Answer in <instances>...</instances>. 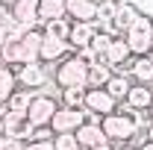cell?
I'll return each mask as SVG.
<instances>
[{
	"label": "cell",
	"mask_w": 153,
	"mask_h": 150,
	"mask_svg": "<svg viewBox=\"0 0 153 150\" xmlns=\"http://www.w3.org/2000/svg\"><path fill=\"white\" fill-rule=\"evenodd\" d=\"M0 9H3V6H0Z\"/></svg>",
	"instance_id": "cell-40"
},
{
	"label": "cell",
	"mask_w": 153,
	"mask_h": 150,
	"mask_svg": "<svg viewBox=\"0 0 153 150\" xmlns=\"http://www.w3.org/2000/svg\"><path fill=\"white\" fill-rule=\"evenodd\" d=\"M74 135H76V141H79L82 150H91V147H97V144H106V141H109L106 132H103V127H100L97 121H88V118L74 130Z\"/></svg>",
	"instance_id": "cell-8"
},
{
	"label": "cell",
	"mask_w": 153,
	"mask_h": 150,
	"mask_svg": "<svg viewBox=\"0 0 153 150\" xmlns=\"http://www.w3.org/2000/svg\"><path fill=\"white\" fill-rule=\"evenodd\" d=\"M141 12H138V6L130 3V0H124V3H118L115 6V15H112V33L115 36H124L130 27H133V21L138 18Z\"/></svg>",
	"instance_id": "cell-9"
},
{
	"label": "cell",
	"mask_w": 153,
	"mask_h": 150,
	"mask_svg": "<svg viewBox=\"0 0 153 150\" xmlns=\"http://www.w3.org/2000/svg\"><path fill=\"white\" fill-rule=\"evenodd\" d=\"M38 3H41V0H15V3L9 6V12H12L15 21H21L24 27L33 30L38 24Z\"/></svg>",
	"instance_id": "cell-12"
},
{
	"label": "cell",
	"mask_w": 153,
	"mask_h": 150,
	"mask_svg": "<svg viewBox=\"0 0 153 150\" xmlns=\"http://www.w3.org/2000/svg\"><path fill=\"white\" fill-rule=\"evenodd\" d=\"M100 127L106 132V138L115 141V144H127V141H133L138 135V127L133 121V106H127V103H121L115 112L103 115L100 118Z\"/></svg>",
	"instance_id": "cell-1"
},
{
	"label": "cell",
	"mask_w": 153,
	"mask_h": 150,
	"mask_svg": "<svg viewBox=\"0 0 153 150\" xmlns=\"http://www.w3.org/2000/svg\"><path fill=\"white\" fill-rule=\"evenodd\" d=\"M82 109L88 115H109L118 109V100H115L112 94L106 91V88H85V103H82Z\"/></svg>",
	"instance_id": "cell-6"
},
{
	"label": "cell",
	"mask_w": 153,
	"mask_h": 150,
	"mask_svg": "<svg viewBox=\"0 0 153 150\" xmlns=\"http://www.w3.org/2000/svg\"><path fill=\"white\" fill-rule=\"evenodd\" d=\"M12 3H15V0H0V6H6V9H9Z\"/></svg>",
	"instance_id": "cell-35"
},
{
	"label": "cell",
	"mask_w": 153,
	"mask_h": 150,
	"mask_svg": "<svg viewBox=\"0 0 153 150\" xmlns=\"http://www.w3.org/2000/svg\"><path fill=\"white\" fill-rule=\"evenodd\" d=\"M53 82H56L59 88H74V85L88 88V65L76 56V53L59 59L56 71H53Z\"/></svg>",
	"instance_id": "cell-2"
},
{
	"label": "cell",
	"mask_w": 153,
	"mask_h": 150,
	"mask_svg": "<svg viewBox=\"0 0 153 150\" xmlns=\"http://www.w3.org/2000/svg\"><path fill=\"white\" fill-rule=\"evenodd\" d=\"M106 3H124V0H106Z\"/></svg>",
	"instance_id": "cell-36"
},
{
	"label": "cell",
	"mask_w": 153,
	"mask_h": 150,
	"mask_svg": "<svg viewBox=\"0 0 153 150\" xmlns=\"http://www.w3.org/2000/svg\"><path fill=\"white\" fill-rule=\"evenodd\" d=\"M0 56H3V65H24V50H21V41H3L0 44Z\"/></svg>",
	"instance_id": "cell-24"
},
{
	"label": "cell",
	"mask_w": 153,
	"mask_h": 150,
	"mask_svg": "<svg viewBox=\"0 0 153 150\" xmlns=\"http://www.w3.org/2000/svg\"><path fill=\"white\" fill-rule=\"evenodd\" d=\"M147 112H150V115H153V100H150V109H147Z\"/></svg>",
	"instance_id": "cell-37"
},
{
	"label": "cell",
	"mask_w": 153,
	"mask_h": 150,
	"mask_svg": "<svg viewBox=\"0 0 153 150\" xmlns=\"http://www.w3.org/2000/svg\"><path fill=\"white\" fill-rule=\"evenodd\" d=\"M56 109H59V100L53 94H33L30 109H27V118L33 121V127H47V124L53 121Z\"/></svg>",
	"instance_id": "cell-5"
},
{
	"label": "cell",
	"mask_w": 153,
	"mask_h": 150,
	"mask_svg": "<svg viewBox=\"0 0 153 150\" xmlns=\"http://www.w3.org/2000/svg\"><path fill=\"white\" fill-rule=\"evenodd\" d=\"M41 33L47 38H59V41H68V33H71V18H56L41 24Z\"/></svg>",
	"instance_id": "cell-21"
},
{
	"label": "cell",
	"mask_w": 153,
	"mask_h": 150,
	"mask_svg": "<svg viewBox=\"0 0 153 150\" xmlns=\"http://www.w3.org/2000/svg\"><path fill=\"white\" fill-rule=\"evenodd\" d=\"M18 88V79H15V68L12 65H0V106L9 100V94Z\"/></svg>",
	"instance_id": "cell-22"
},
{
	"label": "cell",
	"mask_w": 153,
	"mask_h": 150,
	"mask_svg": "<svg viewBox=\"0 0 153 150\" xmlns=\"http://www.w3.org/2000/svg\"><path fill=\"white\" fill-rule=\"evenodd\" d=\"M33 88H15V91L9 94V100H6V109L9 112H21V115H27V109H30V100H33Z\"/></svg>",
	"instance_id": "cell-19"
},
{
	"label": "cell",
	"mask_w": 153,
	"mask_h": 150,
	"mask_svg": "<svg viewBox=\"0 0 153 150\" xmlns=\"http://www.w3.org/2000/svg\"><path fill=\"white\" fill-rule=\"evenodd\" d=\"M56 18H68L65 0H41L38 3V24H47V21H56Z\"/></svg>",
	"instance_id": "cell-17"
},
{
	"label": "cell",
	"mask_w": 153,
	"mask_h": 150,
	"mask_svg": "<svg viewBox=\"0 0 153 150\" xmlns=\"http://www.w3.org/2000/svg\"><path fill=\"white\" fill-rule=\"evenodd\" d=\"M130 85H133V79H130L127 74H121V71H118V74H112V76H109V82H106L103 88L112 94L118 103H124V100H127V91H130Z\"/></svg>",
	"instance_id": "cell-18"
},
{
	"label": "cell",
	"mask_w": 153,
	"mask_h": 150,
	"mask_svg": "<svg viewBox=\"0 0 153 150\" xmlns=\"http://www.w3.org/2000/svg\"><path fill=\"white\" fill-rule=\"evenodd\" d=\"M68 50H71V44L68 41H59V38H41V53H38V59L44 62V65H53V62H59V59L68 56Z\"/></svg>",
	"instance_id": "cell-14"
},
{
	"label": "cell",
	"mask_w": 153,
	"mask_h": 150,
	"mask_svg": "<svg viewBox=\"0 0 153 150\" xmlns=\"http://www.w3.org/2000/svg\"><path fill=\"white\" fill-rule=\"evenodd\" d=\"M79 150H82V147H79Z\"/></svg>",
	"instance_id": "cell-41"
},
{
	"label": "cell",
	"mask_w": 153,
	"mask_h": 150,
	"mask_svg": "<svg viewBox=\"0 0 153 150\" xmlns=\"http://www.w3.org/2000/svg\"><path fill=\"white\" fill-rule=\"evenodd\" d=\"M15 79H18L21 88H44L50 85V74H47V65L44 62H24L15 65Z\"/></svg>",
	"instance_id": "cell-4"
},
{
	"label": "cell",
	"mask_w": 153,
	"mask_h": 150,
	"mask_svg": "<svg viewBox=\"0 0 153 150\" xmlns=\"http://www.w3.org/2000/svg\"><path fill=\"white\" fill-rule=\"evenodd\" d=\"M94 21H71V33H68V44L79 50V47H88L91 36H94Z\"/></svg>",
	"instance_id": "cell-13"
},
{
	"label": "cell",
	"mask_w": 153,
	"mask_h": 150,
	"mask_svg": "<svg viewBox=\"0 0 153 150\" xmlns=\"http://www.w3.org/2000/svg\"><path fill=\"white\" fill-rule=\"evenodd\" d=\"M144 141H153V121L144 127Z\"/></svg>",
	"instance_id": "cell-31"
},
{
	"label": "cell",
	"mask_w": 153,
	"mask_h": 150,
	"mask_svg": "<svg viewBox=\"0 0 153 150\" xmlns=\"http://www.w3.org/2000/svg\"><path fill=\"white\" fill-rule=\"evenodd\" d=\"M124 38H127L133 56H147V53H150V41H153V18L141 12V15L133 21V27L124 33Z\"/></svg>",
	"instance_id": "cell-3"
},
{
	"label": "cell",
	"mask_w": 153,
	"mask_h": 150,
	"mask_svg": "<svg viewBox=\"0 0 153 150\" xmlns=\"http://www.w3.org/2000/svg\"><path fill=\"white\" fill-rule=\"evenodd\" d=\"M115 36H109V33H103V30H94V36H91V50L94 53H100V59H103V53H106V47H109V41H112Z\"/></svg>",
	"instance_id": "cell-27"
},
{
	"label": "cell",
	"mask_w": 153,
	"mask_h": 150,
	"mask_svg": "<svg viewBox=\"0 0 153 150\" xmlns=\"http://www.w3.org/2000/svg\"><path fill=\"white\" fill-rule=\"evenodd\" d=\"M153 82H133L130 85V91H127V106H133V109H138V112H147L150 109V100H153Z\"/></svg>",
	"instance_id": "cell-11"
},
{
	"label": "cell",
	"mask_w": 153,
	"mask_h": 150,
	"mask_svg": "<svg viewBox=\"0 0 153 150\" xmlns=\"http://www.w3.org/2000/svg\"><path fill=\"white\" fill-rule=\"evenodd\" d=\"M133 59V50H130V44H127V38L124 36H115L109 41V47H106V53H103V62L109 65V68H121L124 62H130Z\"/></svg>",
	"instance_id": "cell-10"
},
{
	"label": "cell",
	"mask_w": 153,
	"mask_h": 150,
	"mask_svg": "<svg viewBox=\"0 0 153 150\" xmlns=\"http://www.w3.org/2000/svg\"><path fill=\"white\" fill-rule=\"evenodd\" d=\"M0 65H3V56H0Z\"/></svg>",
	"instance_id": "cell-39"
},
{
	"label": "cell",
	"mask_w": 153,
	"mask_h": 150,
	"mask_svg": "<svg viewBox=\"0 0 153 150\" xmlns=\"http://www.w3.org/2000/svg\"><path fill=\"white\" fill-rule=\"evenodd\" d=\"M0 150H24V141L12 138V135H0Z\"/></svg>",
	"instance_id": "cell-28"
},
{
	"label": "cell",
	"mask_w": 153,
	"mask_h": 150,
	"mask_svg": "<svg viewBox=\"0 0 153 150\" xmlns=\"http://www.w3.org/2000/svg\"><path fill=\"white\" fill-rule=\"evenodd\" d=\"M115 150H138V147H133V144L127 141V144H121V147H115Z\"/></svg>",
	"instance_id": "cell-33"
},
{
	"label": "cell",
	"mask_w": 153,
	"mask_h": 150,
	"mask_svg": "<svg viewBox=\"0 0 153 150\" xmlns=\"http://www.w3.org/2000/svg\"><path fill=\"white\" fill-rule=\"evenodd\" d=\"M82 103H85V88H62V106H74V109H82Z\"/></svg>",
	"instance_id": "cell-25"
},
{
	"label": "cell",
	"mask_w": 153,
	"mask_h": 150,
	"mask_svg": "<svg viewBox=\"0 0 153 150\" xmlns=\"http://www.w3.org/2000/svg\"><path fill=\"white\" fill-rule=\"evenodd\" d=\"M130 74L135 76V82H153V56H133Z\"/></svg>",
	"instance_id": "cell-20"
},
{
	"label": "cell",
	"mask_w": 153,
	"mask_h": 150,
	"mask_svg": "<svg viewBox=\"0 0 153 150\" xmlns=\"http://www.w3.org/2000/svg\"><path fill=\"white\" fill-rule=\"evenodd\" d=\"M82 121H85V109L59 106L56 115H53V121H50V127H53V132H74Z\"/></svg>",
	"instance_id": "cell-7"
},
{
	"label": "cell",
	"mask_w": 153,
	"mask_h": 150,
	"mask_svg": "<svg viewBox=\"0 0 153 150\" xmlns=\"http://www.w3.org/2000/svg\"><path fill=\"white\" fill-rule=\"evenodd\" d=\"M138 150H153V141H144V144H141Z\"/></svg>",
	"instance_id": "cell-34"
},
{
	"label": "cell",
	"mask_w": 153,
	"mask_h": 150,
	"mask_svg": "<svg viewBox=\"0 0 153 150\" xmlns=\"http://www.w3.org/2000/svg\"><path fill=\"white\" fill-rule=\"evenodd\" d=\"M91 150H115V147H112V141H106V144H97V147H91Z\"/></svg>",
	"instance_id": "cell-32"
},
{
	"label": "cell",
	"mask_w": 153,
	"mask_h": 150,
	"mask_svg": "<svg viewBox=\"0 0 153 150\" xmlns=\"http://www.w3.org/2000/svg\"><path fill=\"white\" fill-rule=\"evenodd\" d=\"M112 74H115V71L106 65V62H94V65L88 68V88H103Z\"/></svg>",
	"instance_id": "cell-23"
},
{
	"label": "cell",
	"mask_w": 153,
	"mask_h": 150,
	"mask_svg": "<svg viewBox=\"0 0 153 150\" xmlns=\"http://www.w3.org/2000/svg\"><path fill=\"white\" fill-rule=\"evenodd\" d=\"M33 138H36V141L53 138V127H50V124H47V127H36V130H33ZM33 138H30V141H33Z\"/></svg>",
	"instance_id": "cell-30"
},
{
	"label": "cell",
	"mask_w": 153,
	"mask_h": 150,
	"mask_svg": "<svg viewBox=\"0 0 153 150\" xmlns=\"http://www.w3.org/2000/svg\"><path fill=\"white\" fill-rule=\"evenodd\" d=\"M41 38H44V33L36 30V27L27 30V33L18 38L21 50H24V62H41V59H38V53H41Z\"/></svg>",
	"instance_id": "cell-15"
},
{
	"label": "cell",
	"mask_w": 153,
	"mask_h": 150,
	"mask_svg": "<svg viewBox=\"0 0 153 150\" xmlns=\"http://www.w3.org/2000/svg\"><path fill=\"white\" fill-rule=\"evenodd\" d=\"M24 150H53V138H44V141H24Z\"/></svg>",
	"instance_id": "cell-29"
},
{
	"label": "cell",
	"mask_w": 153,
	"mask_h": 150,
	"mask_svg": "<svg viewBox=\"0 0 153 150\" xmlns=\"http://www.w3.org/2000/svg\"><path fill=\"white\" fill-rule=\"evenodd\" d=\"M150 56H153V41H150Z\"/></svg>",
	"instance_id": "cell-38"
},
{
	"label": "cell",
	"mask_w": 153,
	"mask_h": 150,
	"mask_svg": "<svg viewBox=\"0 0 153 150\" xmlns=\"http://www.w3.org/2000/svg\"><path fill=\"white\" fill-rule=\"evenodd\" d=\"M53 150H79L74 132H53Z\"/></svg>",
	"instance_id": "cell-26"
},
{
	"label": "cell",
	"mask_w": 153,
	"mask_h": 150,
	"mask_svg": "<svg viewBox=\"0 0 153 150\" xmlns=\"http://www.w3.org/2000/svg\"><path fill=\"white\" fill-rule=\"evenodd\" d=\"M71 21H94L97 18V0H65Z\"/></svg>",
	"instance_id": "cell-16"
}]
</instances>
